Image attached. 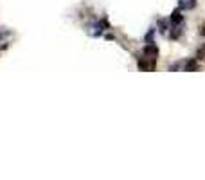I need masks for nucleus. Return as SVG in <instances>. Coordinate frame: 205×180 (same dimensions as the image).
Listing matches in <instances>:
<instances>
[{
  "mask_svg": "<svg viewBox=\"0 0 205 180\" xmlns=\"http://www.w3.org/2000/svg\"><path fill=\"white\" fill-rule=\"evenodd\" d=\"M201 34H205V27H203V29H201Z\"/></svg>",
  "mask_w": 205,
  "mask_h": 180,
  "instance_id": "obj_5",
  "label": "nucleus"
},
{
  "mask_svg": "<svg viewBox=\"0 0 205 180\" xmlns=\"http://www.w3.org/2000/svg\"><path fill=\"white\" fill-rule=\"evenodd\" d=\"M196 69H198V63H196L194 60L187 61V65H185V72H193V70H196Z\"/></svg>",
  "mask_w": 205,
  "mask_h": 180,
  "instance_id": "obj_2",
  "label": "nucleus"
},
{
  "mask_svg": "<svg viewBox=\"0 0 205 180\" xmlns=\"http://www.w3.org/2000/svg\"><path fill=\"white\" fill-rule=\"evenodd\" d=\"M144 52H146V54H151V52H153V54L156 56V52H158V51H156V47H155V45H148V47L144 49Z\"/></svg>",
  "mask_w": 205,
  "mask_h": 180,
  "instance_id": "obj_3",
  "label": "nucleus"
},
{
  "mask_svg": "<svg viewBox=\"0 0 205 180\" xmlns=\"http://www.w3.org/2000/svg\"><path fill=\"white\" fill-rule=\"evenodd\" d=\"M182 20H184V16H182V13H180V11L176 9V11L173 13V16H171V24H175V25H178V24H180V22H182Z\"/></svg>",
  "mask_w": 205,
  "mask_h": 180,
  "instance_id": "obj_1",
  "label": "nucleus"
},
{
  "mask_svg": "<svg viewBox=\"0 0 205 180\" xmlns=\"http://www.w3.org/2000/svg\"><path fill=\"white\" fill-rule=\"evenodd\" d=\"M158 25H160V31H162V33H166V31H167V22L158 20Z\"/></svg>",
  "mask_w": 205,
  "mask_h": 180,
  "instance_id": "obj_4",
  "label": "nucleus"
}]
</instances>
